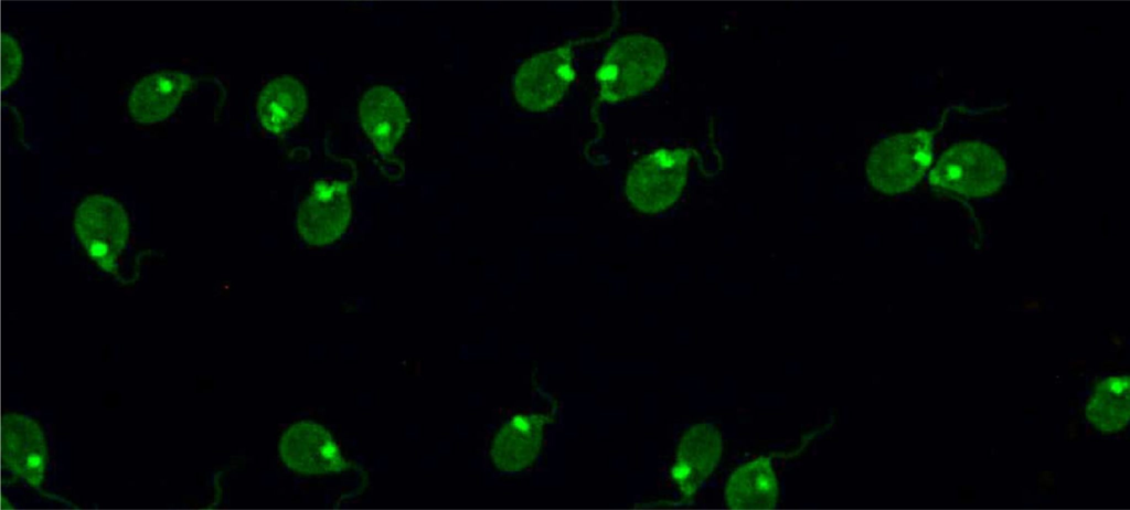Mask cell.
Listing matches in <instances>:
<instances>
[{"mask_svg": "<svg viewBox=\"0 0 1130 510\" xmlns=\"http://www.w3.org/2000/svg\"><path fill=\"white\" fill-rule=\"evenodd\" d=\"M2 460L6 469L26 487L41 488L50 465L47 440L31 417L10 413L2 425Z\"/></svg>", "mask_w": 1130, "mask_h": 510, "instance_id": "cell-8", "label": "cell"}, {"mask_svg": "<svg viewBox=\"0 0 1130 510\" xmlns=\"http://www.w3.org/2000/svg\"><path fill=\"white\" fill-rule=\"evenodd\" d=\"M668 64L664 44L644 32H628L609 45L597 72L601 97L609 103L631 99L651 89Z\"/></svg>", "mask_w": 1130, "mask_h": 510, "instance_id": "cell-1", "label": "cell"}, {"mask_svg": "<svg viewBox=\"0 0 1130 510\" xmlns=\"http://www.w3.org/2000/svg\"><path fill=\"white\" fill-rule=\"evenodd\" d=\"M359 118L370 140L383 152L399 142L408 124V111L401 94L377 84L367 88L359 103Z\"/></svg>", "mask_w": 1130, "mask_h": 510, "instance_id": "cell-12", "label": "cell"}, {"mask_svg": "<svg viewBox=\"0 0 1130 510\" xmlns=\"http://www.w3.org/2000/svg\"><path fill=\"white\" fill-rule=\"evenodd\" d=\"M934 139L926 129H915L881 138L871 149L865 171L871 184L888 195L916 187L932 162Z\"/></svg>", "mask_w": 1130, "mask_h": 510, "instance_id": "cell-3", "label": "cell"}, {"mask_svg": "<svg viewBox=\"0 0 1130 510\" xmlns=\"http://www.w3.org/2000/svg\"><path fill=\"white\" fill-rule=\"evenodd\" d=\"M575 75L574 57L568 46L543 49L516 67L512 82L514 99L526 111L551 110L565 98Z\"/></svg>", "mask_w": 1130, "mask_h": 510, "instance_id": "cell-6", "label": "cell"}, {"mask_svg": "<svg viewBox=\"0 0 1130 510\" xmlns=\"http://www.w3.org/2000/svg\"><path fill=\"white\" fill-rule=\"evenodd\" d=\"M1129 414V376L1115 374L1102 379L1086 407L1089 423L1101 433H1116L1128 424Z\"/></svg>", "mask_w": 1130, "mask_h": 510, "instance_id": "cell-15", "label": "cell"}, {"mask_svg": "<svg viewBox=\"0 0 1130 510\" xmlns=\"http://www.w3.org/2000/svg\"><path fill=\"white\" fill-rule=\"evenodd\" d=\"M1006 178V163L991 145L963 140L949 146L929 172L932 187L969 198L994 194Z\"/></svg>", "mask_w": 1130, "mask_h": 510, "instance_id": "cell-4", "label": "cell"}, {"mask_svg": "<svg viewBox=\"0 0 1130 510\" xmlns=\"http://www.w3.org/2000/svg\"><path fill=\"white\" fill-rule=\"evenodd\" d=\"M306 108L305 85L292 74H279L268 79L256 99V113L260 124L274 134L292 128Z\"/></svg>", "mask_w": 1130, "mask_h": 510, "instance_id": "cell-14", "label": "cell"}, {"mask_svg": "<svg viewBox=\"0 0 1130 510\" xmlns=\"http://www.w3.org/2000/svg\"><path fill=\"white\" fill-rule=\"evenodd\" d=\"M193 77L183 70L153 71L138 79L126 98L129 116L141 124H153L170 116L192 88Z\"/></svg>", "mask_w": 1130, "mask_h": 510, "instance_id": "cell-10", "label": "cell"}, {"mask_svg": "<svg viewBox=\"0 0 1130 510\" xmlns=\"http://www.w3.org/2000/svg\"><path fill=\"white\" fill-rule=\"evenodd\" d=\"M723 454L719 431L710 423H697L681 436L676 458L670 469L673 481L684 496L694 495L713 474Z\"/></svg>", "mask_w": 1130, "mask_h": 510, "instance_id": "cell-11", "label": "cell"}, {"mask_svg": "<svg viewBox=\"0 0 1130 510\" xmlns=\"http://www.w3.org/2000/svg\"><path fill=\"white\" fill-rule=\"evenodd\" d=\"M690 160V152L683 147H660L638 158L625 184L631 206L644 215L670 210L686 187Z\"/></svg>", "mask_w": 1130, "mask_h": 510, "instance_id": "cell-2", "label": "cell"}, {"mask_svg": "<svg viewBox=\"0 0 1130 510\" xmlns=\"http://www.w3.org/2000/svg\"><path fill=\"white\" fill-rule=\"evenodd\" d=\"M778 477L767 457H759L736 468L724 490L727 509H774L779 502Z\"/></svg>", "mask_w": 1130, "mask_h": 510, "instance_id": "cell-13", "label": "cell"}, {"mask_svg": "<svg viewBox=\"0 0 1130 510\" xmlns=\"http://www.w3.org/2000/svg\"><path fill=\"white\" fill-rule=\"evenodd\" d=\"M279 454L290 469L300 474H331L344 467V459L332 435L312 422L290 425L280 437Z\"/></svg>", "mask_w": 1130, "mask_h": 510, "instance_id": "cell-9", "label": "cell"}, {"mask_svg": "<svg viewBox=\"0 0 1130 510\" xmlns=\"http://www.w3.org/2000/svg\"><path fill=\"white\" fill-rule=\"evenodd\" d=\"M74 229L87 256L103 270L115 274L130 242L124 206L109 195L90 194L76 209Z\"/></svg>", "mask_w": 1130, "mask_h": 510, "instance_id": "cell-5", "label": "cell"}, {"mask_svg": "<svg viewBox=\"0 0 1130 510\" xmlns=\"http://www.w3.org/2000/svg\"><path fill=\"white\" fill-rule=\"evenodd\" d=\"M352 214L348 185L335 179H320L300 203L297 226L310 245H328L347 230Z\"/></svg>", "mask_w": 1130, "mask_h": 510, "instance_id": "cell-7", "label": "cell"}, {"mask_svg": "<svg viewBox=\"0 0 1130 510\" xmlns=\"http://www.w3.org/2000/svg\"><path fill=\"white\" fill-rule=\"evenodd\" d=\"M22 65V50L11 34L2 35V87L12 85Z\"/></svg>", "mask_w": 1130, "mask_h": 510, "instance_id": "cell-16", "label": "cell"}]
</instances>
